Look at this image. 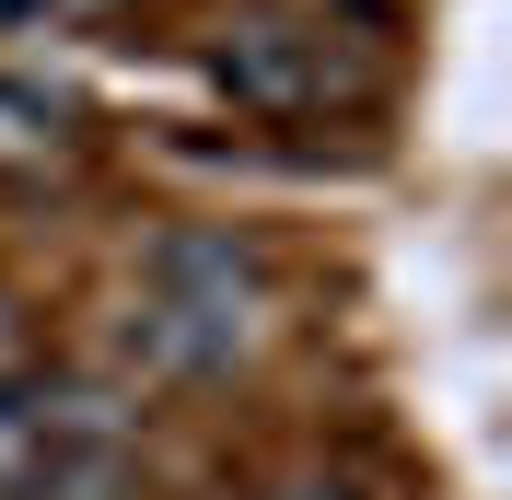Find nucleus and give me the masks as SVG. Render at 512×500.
<instances>
[{
  "label": "nucleus",
  "instance_id": "nucleus-1",
  "mask_svg": "<svg viewBox=\"0 0 512 500\" xmlns=\"http://www.w3.org/2000/svg\"><path fill=\"white\" fill-rule=\"evenodd\" d=\"M268 338V245L233 221H175L140 256V291L117 314V361L152 384H210L233 361H256Z\"/></svg>",
  "mask_w": 512,
  "mask_h": 500
},
{
  "label": "nucleus",
  "instance_id": "nucleus-2",
  "mask_svg": "<svg viewBox=\"0 0 512 500\" xmlns=\"http://www.w3.org/2000/svg\"><path fill=\"white\" fill-rule=\"evenodd\" d=\"M0 500H140V407L105 384L0 373Z\"/></svg>",
  "mask_w": 512,
  "mask_h": 500
},
{
  "label": "nucleus",
  "instance_id": "nucleus-3",
  "mask_svg": "<svg viewBox=\"0 0 512 500\" xmlns=\"http://www.w3.org/2000/svg\"><path fill=\"white\" fill-rule=\"evenodd\" d=\"M210 82H222L245 117H315L326 105V35L280 24V12H245V24L210 35Z\"/></svg>",
  "mask_w": 512,
  "mask_h": 500
},
{
  "label": "nucleus",
  "instance_id": "nucleus-4",
  "mask_svg": "<svg viewBox=\"0 0 512 500\" xmlns=\"http://www.w3.org/2000/svg\"><path fill=\"white\" fill-rule=\"evenodd\" d=\"M59 152H70V117L47 94H24V82H0V175H35Z\"/></svg>",
  "mask_w": 512,
  "mask_h": 500
},
{
  "label": "nucleus",
  "instance_id": "nucleus-5",
  "mask_svg": "<svg viewBox=\"0 0 512 500\" xmlns=\"http://www.w3.org/2000/svg\"><path fill=\"white\" fill-rule=\"evenodd\" d=\"M245 500H384V489H373V477H350V466H326V454H315V466H280V477H256Z\"/></svg>",
  "mask_w": 512,
  "mask_h": 500
},
{
  "label": "nucleus",
  "instance_id": "nucleus-6",
  "mask_svg": "<svg viewBox=\"0 0 512 500\" xmlns=\"http://www.w3.org/2000/svg\"><path fill=\"white\" fill-rule=\"evenodd\" d=\"M128 0H0V24H47V35H82V24H117Z\"/></svg>",
  "mask_w": 512,
  "mask_h": 500
},
{
  "label": "nucleus",
  "instance_id": "nucleus-7",
  "mask_svg": "<svg viewBox=\"0 0 512 500\" xmlns=\"http://www.w3.org/2000/svg\"><path fill=\"white\" fill-rule=\"evenodd\" d=\"M12 349H24V314H12V291H0V373H12Z\"/></svg>",
  "mask_w": 512,
  "mask_h": 500
}]
</instances>
